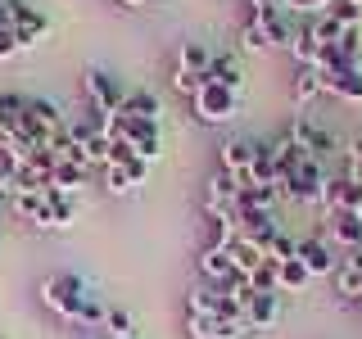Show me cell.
Listing matches in <instances>:
<instances>
[{
    "label": "cell",
    "instance_id": "8d00e7d4",
    "mask_svg": "<svg viewBox=\"0 0 362 339\" xmlns=\"http://www.w3.org/2000/svg\"><path fill=\"white\" fill-rule=\"evenodd\" d=\"M105 172H109V190H113V195H122V190H132V177L122 172V167H105Z\"/></svg>",
    "mask_w": 362,
    "mask_h": 339
},
{
    "label": "cell",
    "instance_id": "f1b7e54d",
    "mask_svg": "<svg viewBox=\"0 0 362 339\" xmlns=\"http://www.w3.org/2000/svg\"><path fill=\"white\" fill-rule=\"evenodd\" d=\"M82 154H86L90 167H109V136L100 131V136H90V141H82Z\"/></svg>",
    "mask_w": 362,
    "mask_h": 339
},
{
    "label": "cell",
    "instance_id": "2e32d148",
    "mask_svg": "<svg viewBox=\"0 0 362 339\" xmlns=\"http://www.w3.org/2000/svg\"><path fill=\"white\" fill-rule=\"evenodd\" d=\"M249 186H272V190H276V150H272V145H254Z\"/></svg>",
    "mask_w": 362,
    "mask_h": 339
},
{
    "label": "cell",
    "instance_id": "f546056e",
    "mask_svg": "<svg viewBox=\"0 0 362 339\" xmlns=\"http://www.w3.org/2000/svg\"><path fill=\"white\" fill-rule=\"evenodd\" d=\"M105 326H109L113 339H132V335H136V331H132V312H122V308H109Z\"/></svg>",
    "mask_w": 362,
    "mask_h": 339
},
{
    "label": "cell",
    "instance_id": "3957f363",
    "mask_svg": "<svg viewBox=\"0 0 362 339\" xmlns=\"http://www.w3.org/2000/svg\"><path fill=\"white\" fill-rule=\"evenodd\" d=\"M322 208H326V218H335V213H358V208H362V186H358V181L349 177V172L326 177Z\"/></svg>",
    "mask_w": 362,
    "mask_h": 339
},
{
    "label": "cell",
    "instance_id": "9c48e42d",
    "mask_svg": "<svg viewBox=\"0 0 362 339\" xmlns=\"http://www.w3.org/2000/svg\"><path fill=\"white\" fill-rule=\"evenodd\" d=\"M86 95H90V105H95L100 113H109V118H113V113H118V105H122L118 82H113L109 73H100V68H95V73H86Z\"/></svg>",
    "mask_w": 362,
    "mask_h": 339
},
{
    "label": "cell",
    "instance_id": "30bf717a",
    "mask_svg": "<svg viewBox=\"0 0 362 339\" xmlns=\"http://www.w3.org/2000/svg\"><path fill=\"white\" fill-rule=\"evenodd\" d=\"M322 90L349 105H362V68H344V73H322Z\"/></svg>",
    "mask_w": 362,
    "mask_h": 339
},
{
    "label": "cell",
    "instance_id": "484cf974",
    "mask_svg": "<svg viewBox=\"0 0 362 339\" xmlns=\"http://www.w3.org/2000/svg\"><path fill=\"white\" fill-rule=\"evenodd\" d=\"M308 28H313L317 45H339V41H344V32H349V28H339V23H335L331 14H322L317 23H308Z\"/></svg>",
    "mask_w": 362,
    "mask_h": 339
},
{
    "label": "cell",
    "instance_id": "44dd1931",
    "mask_svg": "<svg viewBox=\"0 0 362 339\" xmlns=\"http://www.w3.org/2000/svg\"><path fill=\"white\" fill-rule=\"evenodd\" d=\"M199 271H204L209 280H218V285H222V280L235 271V267H231V254H226V249H204V254H199Z\"/></svg>",
    "mask_w": 362,
    "mask_h": 339
},
{
    "label": "cell",
    "instance_id": "60d3db41",
    "mask_svg": "<svg viewBox=\"0 0 362 339\" xmlns=\"http://www.w3.org/2000/svg\"><path fill=\"white\" fill-rule=\"evenodd\" d=\"M122 5H145V0H122Z\"/></svg>",
    "mask_w": 362,
    "mask_h": 339
},
{
    "label": "cell",
    "instance_id": "e575fe53",
    "mask_svg": "<svg viewBox=\"0 0 362 339\" xmlns=\"http://www.w3.org/2000/svg\"><path fill=\"white\" fill-rule=\"evenodd\" d=\"M105 308H100V303L95 299H82V312H77V321H86V326H100V321H105Z\"/></svg>",
    "mask_w": 362,
    "mask_h": 339
},
{
    "label": "cell",
    "instance_id": "7402d4cb",
    "mask_svg": "<svg viewBox=\"0 0 362 339\" xmlns=\"http://www.w3.org/2000/svg\"><path fill=\"white\" fill-rule=\"evenodd\" d=\"M317 37H313V28H294V41H290V54H294V64L299 68H313L317 64Z\"/></svg>",
    "mask_w": 362,
    "mask_h": 339
},
{
    "label": "cell",
    "instance_id": "7a4b0ae2",
    "mask_svg": "<svg viewBox=\"0 0 362 339\" xmlns=\"http://www.w3.org/2000/svg\"><path fill=\"white\" fill-rule=\"evenodd\" d=\"M41 299L45 308H54L59 316H68V321H77V312H82V276H73V271H59V276H50L41 285Z\"/></svg>",
    "mask_w": 362,
    "mask_h": 339
},
{
    "label": "cell",
    "instance_id": "277c9868",
    "mask_svg": "<svg viewBox=\"0 0 362 339\" xmlns=\"http://www.w3.org/2000/svg\"><path fill=\"white\" fill-rule=\"evenodd\" d=\"M235 109H240V95H235V90H226V86H204L199 95H195L199 122H231Z\"/></svg>",
    "mask_w": 362,
    "mask_h": 339
},
{
    "label": "cell",
    "instance_id": "ba28073f",
    "mask_svg": "<svg viewBox=\"0 0 362 339\" xmlns=\"http://www.w3.org/2000/svg\"><path fill=\"white\" fill-rule=\"evenodd\" d=\"M41 37H45V14H37L28 0H14V41H18V50L37 45Z\"/></svg>",
    "mask_w": 362,
    "mask_h": 339
},
{
    "label": "cell",
    "instance_id": "8fae6325",
    "mask_svg": "<svg viewBox=\"0 0 362 339\" xmlns=\"http://www.w3.org/2000/svg\"><path fill=\"white\" fill-rule=\"evenodd\" d=\"M326 235L349 249V254H362V222L354 218V213H335V218H326Z\"/></svg>",
    "mask_w": 362,
    "mask_h": 339
},
{
    "label": "cell",
    "instance_id": "8992f818",
    "mask_svg": "<svg viewBox=\"0 0 362 339\" xmlns=\"http://www.w3.org/2000/svg\"><path fill=\"white\" fill-rule=\"evenodd\" d=\"M290 136H294V145H299L308 158H317V163H322V158L335 150V136L326 131V127H317L313 118H299V122L290 127Z\"/></svg>",
    "mask_w": 362,
    "mask_h": 339
},
{
    "label": "cell",
    "instance_id": "b9f144b4",
    "mask_svg": "<svg viewBox=\"0 0 362 339\" xmlns=\"http://www.w3.org/2000/svg\"><path fill=\"white\" fill-rule=\"evenodd\" d=\"M354 5H362V0H354Z\"/></svg>",
    "mask_w": 362,
    "mask_h": 339
},
{
    "label": "cell",
    "instance_id": "74e56055",
    "mask_svg": "<svg viewBox=\"0 0 362 339\" xmlns=\"http://www.w3.org/2000/svg\"><path fill=\"white\" fill-rule=\"evenodd\" d=\"M122 172H127V177H132V186H141V181H145V177H150V163H145V158H132V163H127V167H122Z\"/></svg>",
    "mask_w": 362,
    "mask_h": 339
},
{
    "label": "cell",
    "instance_id": "52a82bcc",
    "mask_svg": "<svg viewBox=\"0 0 362 339\" xmlns=\"http://www.w3.org/2000/svg\"><path fill=\"white\" fill-rule=\"evenodd\" d=\"M299 258L303 267H308V276H335V249H331V240H322V235H308V240H299Z\"/></svg>",
    "mask_w": 362,
    "mask_h": 339
},
{
    "label": "cell",
    "instance_id": "cb8c5ba5",
    "mask_svg": "<svg viewBox=\"0 0 362 339\" xmlns=\"http://www.w3.org/2000/svg\"><path fill=\"white\" fill-rule=\"evenodd\" d=\"M9 203H14V208H18L32 226H50V208H45V195H14Z\"/></svg>",
    "mask_w": 362,
    "mask_h": 339
},
{
    "label": "cell",
    "instance_id": "836d02e7",
    "mask_svg": "<svg viewBox=\"0 0 362 339\" xmlns=\"http://www.w3.org/2000/svg\"><path fill=\"white\" fill-rule=\"evenodd\" d=\"M335 0H286V9H294V14H326Z\"/></svg>",
    "mask_w": 362,
    "mask_h": 339
},
{
    "label": "cell",
    "instance_id": "83f0119b",
    "mask_svg": "<svg viewBox=\"0 0 362 339\" xmlns=\"http://www.w3.org/2000/svg\"><path fill=\"white\" fill-rule=\"evenodd\" d=\"M326 14H331V18L339 23V28H349V32H354L358 23H362V5H354V0H335V5L326 9Z\"/></svg>",
    "mask_w": 362,
    "mask_h": 339
},
{
    "label": "cell",
    "instance_id": "4dcf8cb0",
    "mask_svg": "<svg viewBox=\"0 0 362 339\" xmlns=\"http://www.w3.org/2000/svg\"><path fill=\"white\" fill-rule=\"evenodd\" d=\"M240 41H245V50H272V45H267V32H263V23H258V18H249V23H245Z\"/></svg>",
    "mask_w": 362,
    "mask_h": 339
},
{
    "label": "cell",
    "instance_id": "1f68e13d",
    "mask_svg": "<svg viewBox=\"0 0 362 339\" xmlns=\"http://www.w3.org/2000/svg\"><path fill=\"white\" fill-rule=\"evenodd\" d=\"M294 254H299V240H290V235H281V231H276V240L267 244V258H276V263H290Z\"/></svg>",
    "mask_w": 362,
    "mask_h": 339
},
{
    "label": "cell",
    "instance_id": "5bb4252c",
    "mask_svg": "<svg viewBox=\"0 0 362 339\" xmlns=\"http://www.w3.org/2000/svg\"><path fill=\"white\" fill-rule=\"evenodd\" d=\"M276 316H281V294H254V299H249V308H245L249 331H267Z\"/></svg>",
    "mask_w": 362,
    "mask_h": 339
},
{
    "label": "cell",
    "instance_id": "603a6c76",
    "mask_svg": "<svg viewBox=\"0 0 362 339\" xmlns=\"http://www.w3.org/2000/svg\"><path fill=\"white\" fill-rule=\"evenodd\" d=\"M317 95H326L322 73H317V68H299V73H294V105H308V100H317Z\"/></svg>",
    "mask_w": 362,
    "mask_h": 339
},
{
    "label": "cell",
    "instance_id": "d4e9b609",
    "mask_svg": "<svg viewBox=\"0 0 362 339\" xmlns=\"http://www.w3.org/2000/svg\"><path fill=\"white\" fill-rule=\"evenodd\" d=\"M209 59H213V54L204 50L199 41H186V45H181V68H186V73L204 77V73H209Z\"/></svg>",
    "mask_w": 362,
    "mask_h": 339
},
{
    "label": "cell",
    "instance_id": "5b68a950",
    "mask_svg": "<svg viewBox=\"0 0 362 339\" xmlns=\"http://www.w3.org/2000/svg\"><path fill=\"white\" fill-rule=\"evenodd\" d=\"M190 326V339H249V321H222V316H204V312H190L186 316Z\"/></svg>",
    "mask_w": 362,
    "mask_h": 339
},
{
    "label": "cell",
    "instance_id": "ab89813d",
    "mask_svg": "<svg viewBox=\"0 0 362 339\" xmlns=\"http://www.w3.org/2000/svg\"><path fill=\"white\" fill-rule=\"evenodd\" d=\"M9 54H18V41L14 32H0V59H9Z\"/></svg>",
    "mask_w": 362,
    "mask_h": 339
},
{
    "label": "cell",
    "instance_id": "ffe728a7",
    "mask_svg": "<svg viewBox=\"0 0 362 339\" xmlns=\"http://www.w3.org/2000/svg\"><path fill=\"white\" fill-rule=\"evenodd\" d=\"M118 113H127V118H154L158 122V100L150 95V90H127L122 105H118Z\"/></svg>",
    "mask_w": 362,
    "mask_h": 339
},
{
    "label": "cell",
    "instance_id": "d590c367",
    "mask_svg": "<svg viewBox=\"0 0 362 339\" xmlns=\"http://www.w3.org/2000/svg\"><path fill=\"white\" fill-rule=\"evenodd\" d=\"M349 177H354L358 186H362V136H358L354 145H349Z\"/></svg>",
    "mask_w": 362,
    "mask_h": 339
},
{
    "label": "cell",
    "instance_id": "6da1fadb",
    "mask_svg": "<svg viewBox=\"0 0 362 339\" xmlns=\"http://www.w3.org/2000/svg\"><path fill=\"white\" fill-rule=\"evenodd\" d=\"M322 190H326L322 163H317V158H303V163L276 186V195H286V199H294V203H322Z\"/></svg>",
    "mask_w": 362,
    "mask_h": 339
},
{
    "label": "cell",
    "instance_id": "e0dca14e",
    "mask_svg": "<svg viewBox=\"0 0 362 339\" xmlns=\"http://www.w3.org/2000/svg\"><path fill=\"white\" fill-rule=\"evenodd\" d=\"M226 254H231V267H235V271H245V276H254V271L267 263V254H263V249H258V244H249V240H240V235L231 240V249H226Z\"/></svg>",
    "mask_w": 362,
    "mask_h": 339
},
{
    "label": "cell",
    "instance_id": "f35d334b",
    "mask_svg": "<svg viewBox=\"0 0 362 339\" xmlns=\"http://www.w3.org/2000/svg\"><path fill=\"white\" fill-rule=\"evenodd\" d=\"M0 32H14V0H0Z\"/></svg>",
    "mask_w": 362,
    "mask_h": 339
},
{
    "label": "cell",
    "instance_id": "9a60e30c",
    "mask_svg": "<svg viewBox=\"0 0 362 339\" xmlns=\"http://www.w3.org/2000/svg\"><path fill=\"white\" fill-rule=\"evenodd\" d=\"M23 122H28V95H0V131L23 141Z\"/></svg>",
    "mask_w": 362,
    "mask_h": 339
},
{
    "label": "cell",
    "instance_id": "4fadbf2b",
    "mask_svg": "<svg viewBox=\"0 0 362 339\" xmlns=\"http://www.w3.org/2000/svg\"><path fill=\"white\" fill-rule=\"evenodd\" d=\"M240 68H235V59L231 54H213L209 59V73H204V86H226V90H235L240 95Z\"/></svg>",
    "mask_w": 362,
    "mask_h": 339
},
{
    "label": "cell",
    "instance_id": "ac0fdd59",
    "mask_svg": "<svg viewBox=\"0 0 362 339\" xmlns=\"http://www.w3.org/2000/svg\"><path fill=\"white\" fill-rule=\"evenodd\" d=\"M45 208H50V226H73L77 222V199L64 195V190H45Z\"/></svg>",
    "mask_w": 362,
    "mask_h": 339
},
{
    "label": "cell",
    "instance_id": "4316f807",
    "mask_svg": "<svg viewBox=\"0 0 362 339\" xmlns=\"http://www.w3.org/2000/svg\"><path fill=\"white\" fill-rule=\"evenodd\" d=\"M308 267H303L299 263V258H290V263H281V290H303V285H308Z\"/></svg>",
    "mask_w": 362,
    "mask_h": 339
},
{
    "label": "cell",
    "instance_id": "7c38bea8",
    "mask_svg": "<svg viewBox=\"0 0 362 339\" xmlns=\"http://www.w3.org/2000/svg\"><path fill=\"white\" fill-rule=\"evenodd\" d=\"M249 167H254V141L222 145V172H231L240 186H249Z\"/></svg>",
    "mask_w": 362,
    "mask_h": 339
},
{
    "label": "cell",
    "instance_id": "d6986e66",
    "mask_svg": "<svg viewBox=\"0 0 362 339\" xmlns=\"http://www.w3.org/2000/svg\"><path fill=\"white\" fill-rule=\"evenodd\" d=\"M86 172L90 167H82V163H54L50 181H54V190H64V195H77V190L86 186Z\"/></svg>",
    "mask_w": 362,
    "mask_h": 339
},
{
    "label": "cell",
    "instance_id": "d6a6232c",
    "mask_svg": "<svg viewBox=\"0 0 362 339\" xmlns=\"http://www.w3.org/2000/svg\"><path fill=\"white\" fill-rule=\"evenodd\" d=\"M173 86L181 90V95H190L195 100L199 90H204V77H195V73H186V68H177V77H173Z\"/></svg>",
    "mask_w": 362,
    "mask_h": 339
}]
</instances>
